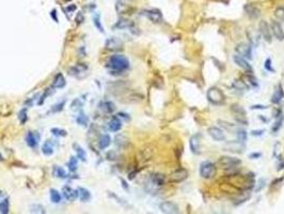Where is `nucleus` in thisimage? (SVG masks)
<instances>
[{"label":"nucleus","instance_id":"8","mask_svg":"<svg viewBox=\"0 0 284 214\" xmlns=\"http://www.w3.org/2000/svg\"><path fill=\"white\" fill-rule=\"evenodd\" d=\"M235 50H236L238 55L245 57L246 59H252V47L248 43H239Z\"/></svg>","mask_w":284,"mask_h":214},{"label":"nucleus","instance_id":"34","mask_svg":"<svg viewBox=\"0 0 284 214\" xmlns=\"http://www.w3.org/2000/svg\"><path fill=\"white\" fill-rule=\"evenodd\" d=\"M77 166H78V162H77V158L76 157H71L67 163V167H69V170L72 172L76 171L77 169Z\"/></svg>","mask_w":284,"mask_h":214},{"label":"nucleus","instance_id":"27","mask_svg":"<svg viewBox=\"0 0 284 214\" xmlns=\"http://www.w3.org/2000/svg\"><path fill=\"white\" fill-rule=\"evenodd\" d=\"M73 147H74V150H75V152H76L77 157H78L80 161H86L87 160V153H86V151L83 150V149L81 148V147L78 145V143H74Z\"/></svg>","mask_w":284,"mask_h":214},{"label":"nucleus","instance_id":"52","mask_svg":"<svg viewBox=\"0 0 284 214\" xmlns=\"http://www.w3.org/2000/svg\"><path fill=\"white\" fill-rule=\"evenodd\" d=\"M262 156V153L260 152H253L251 154H249V157L252 158V160H256V158H260Z\"/></svg>","mask_w":284,"mask_h":214},{"label":"nucleus","instance_id":"50","mask_svg":"<svg viewBox=\"0 0 284 214\" xmlns=\"http://www.w3.org/2000/svg\"><path fill=\"white\" fill-rule=\"evenodd\" d=\"M284 168V158L282 156H279L278 158V170H282Z\"/></svg>","mask_w":284,"mask_h":214},{"label":"nucleus","instance_id":"39","mask_svg":"<svg viewBox=\"0 0 284 214\" xmlns=\"http://www.w3.org/2000/svg\"><path fill=\"white\" fill-rule=\"evenodd\" d=\"M250 197H251V194H250L249 192H247V193L244 194V196H242V197H239L238 199H236V200H235V203H234V204H235V206H239L240 203H244L245 201H247L248 199L250 198Z\"/></svg>","mask_w":284,"mask_h":214},{"label":"nucleus","instance_id":"49","mask_svg":"<svg viewBox=\"0 0 284 214\" xmlns=\"http://www.w3.org/2000/svg\"><path fill=\"white\" fill-rule=\"evenodd\" d=\"M76 21L78 24H81L85 21V16H83V14L81 13V12H79V13L76 15Z\"/></svg>","mask_w":284,"mask_h":214},{"label":"nucleus","instance_id":"47","mask_svg":"<svg viewBox=\"0 0 284 214\" xmlns=\"http://www.w3.org/2000/svg\"><path fill=\"white\" fill-rule=\"evenodd\" d=\"M18 118H19V120H20L21 123H25V122L27 121V112H26V109H21L20 112H19Z\"/></svg>","mask_w":284,"mask_h":214},{"label":"nucleus","instance_id":"18","mask_svg":"<svg viewBox=\"0 0 284 214\" xmlns=\"http://www.w3.org/2000/svg\"><path fill=\"white\" fill-rule=\"evenodd\" d=\"M122 46H123V42H122L119 38H110V39H108L106 41V47H107L108 49H111V50L119 49V48H121Z\"/></svg>","mask_w":284,"mask_h":214},{"label":"nucleus","instance_id":"14","mask_svg":"<svg viewBox=\"0 0 284 214\" xmlns=\"http://www.w3.org/2000/svg\"><path fill=\"white\" fill-rule=\"evenodd\" d=\"M245 13L249 16L250 18H257L259 16H261V9L259 7H256L254 3H248L245 6L244 8Z\"/></svg>","mask_w":284,"mask_h":214},{"label":"nucleus","instance_id":"19","mask_svg":"<svg viewBox=\"0 0 284 214\" xmlns=\"http://www.w3.org/2000/svg\"><path fill=\"white\" fill-rule=\"evenodd\" d=\"M69 74L72 76H75V77H82V75H85V73L87 72V66H74L72 68H69Z\"/></svg>","mask_w":284,"mask_h":214},{"label":"nucleus","instance_id":"48","mask_svg":"<svg viewBox=\"0 0 284 214\" xmlns=\"http://www.w3.org/2000/svg\"><path fill=\"white\" fill-rule=\"evenodd\" d=\"M264 66H265V69L267 70V71L273 72V64H271V59H270V58H267V59L265 60V64H264Z\"/></svg>","mask_w":284,"mask_h":214},{"label":"nucleus","instance_id":"33","mask_svg":"<svg viewBox=\"0 0 284 214\" xmlns=\"http://www.w3.org/2000/svg\"><path fill=\"white\" fill-rule=\"evenodd\" d=\"M236 134H237V141H239V143H246L247 138H248L247 132L245 131V130L239 129V130L237 131Z\"/></svg>","mask_w":284,"mask_h":214},{"label":"nucleus","instance_id":"40","mask_svg":"<svg viewBox=\"0 0 284 214\" xmlns=\"http://www.w3.org/2000/svg\"><path fill=\"white\" fill-rule=\"evenodd\" d=\"M275 16L278 18L279 20L283 21L284 23V8L283 7H280V8H277L275 11Z\"/></svg>","mask_w":284,"mask_h":214},{"label":"nucleus","instance_id":"3","mask_svg":"<svg viewBox=\"0 0 284 214\" xmlns=\"http://www.w3.org/2000/svg\"><path fill=\"white\" fill-rule=\"evenodd\" d=\"M199 172L203 179H211L216 175V165L211 161H204L200 165Z\"/></svg>","mask_w":284,"mask_h":214},{"label":"nucleus","instance_id":"37","mask_svg":"<svg viewBox=\"0 0 284 214\" xmlns=\"http://www.w3.org/2000/svg\"><path fill=\"white\" fill-rule=\"evenodd\" d=\"M0 213H9V199H4L0 203Z\"/></svg>","mask_w":284,"mask_h":214},{"label":"nucleus","instance_id":"16","mask_svg":"<svg viewBox=\"0 0 284 214\" xmlns=\"http://www.w3.org/2000/svg\"><path fill=\"white\" fill-rule=\"evenodd\" d=\"M62 194H63L64 198L69 201H73L79 197V191L73 189L69 186H64L63 189H62Z\"/></svg>","mask_w":284,"mask_h":214},{"label":"nucleus","instance_id":"15","mask_svg":"<svg viewBox=\"0 0 284 214\" xmlns=\"http://www.w3.org/2000/svg\"><path fill=\"white\" fill-rule=\"evenodd\" d=\"M40 141V135L37 132H28L26 135V143L27 145L32 149H35Z\"/></svg>","mask_w":284,"mask_h":214},{"label":"nucleus","instance_id":"5","mask_svg":"<svg viewBox=\"0 0 284 214\" xmlns=\"http://www.w3.org/2000/svg\"><path fill=\"white\" fill-rule=\"evenodd\" d=\"M189 148L194 155H199L201 153V134H194L190 137Z\"/></svg>","mask_w":284,"mask_h":214},{"label":"nucleus","instance_id":"2","mask_svg":"<svg viewBox=\"0 0 284 214\" xmlns=\"http://www.w3.org/2000/svg\"><path fill=\"white\" fill-rule=\"evenodd\" d=\"M206 98L213 105H222L225 101L223 92L217 87L209 88L207 93H206Z\"/></svg>","mask_w":284,"mask_h":214},{"label":"nucleus","instance_id":"32","mask_svg":"<svg viewBox=\"0 0 284 214\" xmlns=\"http://www.w3.org/2000/svg\"><path fill=\"white\" fill-rule=\"evenodd\" d=\"M49 193H50V199H51V201L54 203H59L61 201V195H60V193L57 189H51Z\"/></svg>","mask_w":284,"mask_h":214},{"label":"nucleus","instance_id":"25","mask_svg":"<svg viewBox=\"0 0 284 214\" xmlns=\"http://www.w3.org/2000/svg\"><path fill=\"white\" fill-rule=\"evenodd\" d=\"M42 152H43V154H45V155H47V156L51 155L52 153H54V146H52L51 141L47 140V141H45V143H43V146H42Z\"/></svg>","mask_w":284,"mask_h":214},{"label":"nucleus","instance_id":"38","mask_svg":"<svg viewBox=\"0 0 284 214\" xmlns=\"http://www.w3.org/2000/svg\"><path fill=\"white\" fill-rule=\"evenodd\" d=\"M232 87L234 88V89H236V90H238V91H245L247 89V87H246V85H245L242 81H240V80H234L233 81V84H232Z\"/></svg>","mask_w":284,"mask_h":214},{"label":"nucleus","instance_id":"11","mask_svg":"<svg viewBox=\"0 0 284 214\" xmlns=\"http://www.w3.org/2000/svg\"><path fill=\"white\" fill-rule=\"evenodd\" d=\"M233 60H234L235 64H236L238 68L245 70V71H247V72H252V66L248 62V60L245 58V57L240 56V55H238V54H235L234 56H233Z\"/></svg>","mask_w":284,"mask_h":214},{"label":"nucleus","instance_id":"55","mask_svg":"<svg viewBox=\"0 0 284 214\" xmlns=\"http://www.w3.org/2000/svg\"><path fill=\"white\" fill-rule=\"evenodd\" d=\"M121 182H122V185H123V187H124V189H126V191H128V189H129V187H128V185L126 184V182H125L123 179L121 180Z\"/></svg>","mask_w":284,"mask_h":214},{"label":"nucleus","instance_id":"23","mask_svg":"<svg viewBox=\"0 0 284 214\" xmlns=\"http://www.w3.org/2000/svg\"><path fill=\"white\" fill-rule=\"evenodd\" d=\"M227 149L229 151H234V152H242L245 149V143H239V141H233L229 143L227 145Z\"/></svg>","mask_w":284,"mask_h":214},{"label":"nucleus","instance_id":"54","mask_svg":"<svg viewBox=\"0 0 284 214\" xmlns=\"http://www.w3.org/2000/svg\"><path fill=\"white\" fill-rule=\"evenodd\" d=\"M50 15L52 16V18L55 20V21H58V20H57V16H56V10H52L51 11V13H50Z\"/></svg>","mask_w":284,"mask_h":214},{"label":"nucleus","instance_id":"13","mask_svg":"<svg viewBox=\"0 0 284 214\" xmlns=\"http://www.w3.org/2000/svg\"><path fill=\"white\" fill-rule=\"evenodd\" d=\"M208 135L216 141H223L225 140V135L223 133V131L221 129H219L217 126H211L207 130Z\"/></svg>","mask_w":284,"mask_h":214},{"label":"nucleus","instance_id":"24","mask_svg":"<svg viewBox=\"0 0 284 214\" xmlns=\"http://www.w3.org/2000/svg\"><path fill=\"white\" fill-rule=\"evenodd\" d=\"M111 143V137H110L108 134H105V135H102L98 139V148L100 150H104V149L108 148Z\"/></svg>","mask_w":284,"mask_h":214},{"label":"nucleus","instance_id":"36","mask_svg":"<svg viewBox=\"0 0 284 214\" xmlns=\"http://www.w3.org/2000/svg\"><path fill=\"white\" fill-rule=\"evenodd\" d=\"M93 23H94L95 27L97 28L100 32H104V27L102 26V23H100V17L98 14H95V15L93 16Z\"/></svg>","mask_w":284,"mask_h":214},{"label":"nucleus","instance_id":"44","mask_svg":"<svg viewBox=\"0 0 284 214\" xmlns=\"http://www.w3.org/2000/svg\"><path fill=\"white\" fill-rule=\"evenodd\" d=\"M81 107H82V103H81V101L79 100V98H76V100H74L73 102H72V104H71V108L73 110H79Z\"/></svg>","mask_w":284,"mask_h":214},{"label":"nucleus","instance_id":"28","mask_svg":"<svg viewBox=\"0 0 284 214\" xmlns=\"http://www.w3.org/2000/svg\"><path fill=\"white\" fill-rule=\"evenodd\" d=\"M65 84L66 83H65V78H64V76L62 75L61 73L57 74L56 77H55V79H54V86L55 87L61 89L65 86Z\"/></svg>","mask_w":284,"mask_h":214},{"label":"nucleus","instance_id":"30","mask_svg":"<svg viewBox=\"0 0 284 214\" xmlns=\"http://www.w3.org/2000/svg\"><path fill=\"white\" fill-rule=\"evenodd\" d=\"M76 122L79 124L80 126H88L89 124V118L87 116L86 114H83V112H81V114H79L78 116L76 117Z\"/></svg>","mask_w":284,"mask_h":214},{"label":"nucleus","instance_id":"10","mask_svg":"<svg viewBox=\"0 0 284 214\" xmlns=\"http://www.w3.org/2000/svg\"><path fill=\"white\" fill-rule=\"evenodd\" d=\"M143 14L154 24H160L162 21V14L159 10L156 9H151V10H145Z\"/></svg>","mask_w":284,"mask_h":214},{"label":"nucleus","instance_id":"53","mask_svg":"<svg viewBox=\"0 0 284 214\" xmlns=\"http://www.w3.org/2000/svg\"><path fill=\"white\" fill-rule=\"evenodd\" d=\"M267 106L265 105H253L251 106V109H266Z\"/></svg>","mask_w":284,"mask_h":214},{"label":"nucleus","instance_id":"45","mask_svg":"<svg viewBox=\"0 0 284 214\" xmlns=\"http://www.w3.org/2000/svg\"><path fill=\"white\" fill-rule=\"evenodd\" d=\"M265 184H266V180L264 179V178H261V179L259 180V183H257V186L255 187V192H261L262 189L265 187Z\"/></svg>","mask_w":284,"mask_h":214},{"label":"nucleus","instance_id":"20","mask_svg":"<svg viewBox=\"0 0 284 214\" xmlns=\"http://www.w3.org/2000/svg\"><path fill=\"white\" fill-rule=\"evenodd\" d=\"M100 109L103 110L106 114H111L115 110V105L113 102L111 101H104V102H100Z\"/></svg>","mask_w":284,"mask_h":214},{"label":"nucleus","instance_id":"12","mask_svg":"<svg viewBox=\"0 0 284 214\" xmlns=\"http://www.w3.org/2000/svg\"><path fill=\"white\" fill-rule=\"evenodd\" d=\"M270 28H271V32H273V34L275 35V38L278 41H283L284 40V30H283L282 26L280 25V23H279L278 20L271 21Z\"/></svg>","mask_w":284,"mask_h":214},{"label":"nucleus","instance_id":"22","mask_svg":"<svg viewBox=\"0 0 284 214\" xmlns=\"http://www.w3.org/2000/svg\"><path fill=\"white\" fill-rule=\"evenodd\" d=\"M284 122V117H283V114L279 110L278 115L276 116V121H275V124L273 125V129H271V131H273V134H276L277 132L279 131V130L282 127V124Z\"/></svg>","mask_w":284,"mask_h":214},{"label":"nucleus","instance_id":"56","mask_svg":"<svg viewBox=\"0 0 284 214\" xmlns=\"http://www.w3.org/2000/svg\"><path fill=\"white\" fill-rule=\"evenodd\" d=\"M0 161H2V156L1 155H0Z\"/></svg>","mask_w":284,"mask_h":214},{"label":"nucleus","instance_id":"21","mask_svg":"<svg viewBox=\"0 0 284 214\" xmlns=\"http://www.w3.org/2000/svg\"><path fill=\"white\" fill-rule=\"evenodd\" d=\"M122 127V122L121 120H120V118L118 117H113L111 120H110L109 124H108V129H109V131L111 132H118L120 131Z\"/></svg>","mask_w":284,"mask_h":214},{"label":"nucleus","instance_id":"6","mask_svg":"<svg viewBox=\"0 0 284 214\" xmlns=\"http://www.w3.org/2000/svg\"><path fill=\"white\" fill-rule=\"evenodd\" d=\"M159 209L162 213L166 214H177L180 213V208L176 203L172 201H163L160 203Z\"/></svg>","mask_w":284,"mask_h":214},{"label":"nucleus","instance_id":"35","mask_svg":"<svg viewBox=\"0 0 284 214\" xmlns=\"http://www.w3.org/2000/svg\"><path fill=\"white\" fill-rule=\"evenodd\" d=\"M54 175H56V177H58V178H66L65 170H64L62 167H60V166H55Z\"/></svg>","mask_w":284,"mask_h":214},{"label":"nucleus","instance_id":"31","mask_svg":"<svg viewBox=\"0 0 284 214\" xmlns=\"http://www.w3.org/2000/svg\"><path fill=\"white\" fill-rule=\"evenodd\" d=\"M78 191H79V198H80L81 201H83V203H85V201L90 200L91 193L88 191V189H85V187H80Z\"/></svg>","mask_w":284,"mask_h":214},{"label":"nucleus","instance_id":"46","mask_svg":"<svg viewBox=\"0 0 284 214\" xmlns=\"http://www.w3.org/2000/svg\"><path fill=\"white\" fill-rule=\"evenodd\" d=\"M64 105H65V102H60V103H58V104H56L55 106H52V109H51V112H61L62 109H63V107H64Z\"/></svg>","mask_w":284,"mask_h":214},{"label":"nucleus","instance_id":"9","mask_svg":"<svg viewBox=\"0 0 284 214\" xmlns=\"http://www.w3.org/2000/svg\"><path fill=\"white\" fill-rule=\"evenodd\" d=\"M187 178H188V171L185 168H180V169L175 170L170 175V180L172 182H175V183L185 181Z\"/></svg>","mask_w":284,"mask_h":214},{"label":"nucleus","instance_id":"51","mask_svg":"<svg viewBox=\"0 0 284 214\" xmlns=\"http://www.w3.org/2000/svg\"><path fill=\"white\" fill-rule=\"evenodd\" d=\"M264 130H254V131L251 132V135L253 136H262L264 134Z\"/></svg>","mask_w":284,"mask_h":214},{"label":"nucleus","instance_id":"4","mask_svg":"<svg viewBox=\"0 0 284 214\" xmlns=\"http://www.w3.org/2000/svg\"><path fill=\"white\" fill-rule=\"evenodd\" d=\"M240 164H242V161L237 157H233V156H221L218 160V165L221 166L223 169L235 168Z\"/></svg>","mask_w":284,"mask_h":214},{"label":"nucleus","instance_id":"17","mask_svg":"<svg viewBox=\"0 0 284 214\" xmlns=\"http://www.w3.org/2000/svg\"><path fill=\"white\" fill-rule=\"evenodd\" d=\"M284 98V90L282 88V85H280L279 84L278 86H277V88L275 89V92H273V97H271V103L273 104H280L281 102H282Z\"/></svg>","mask_w":284,"mask_h":214},{"label":"nucleus","instance_id":"26","mask_svg":"<svg viewBox=\"0 0 284 214\" xmlns=\"http://www.w3.org/2000/svg\"><path fill=\"white\" fill-rule=\"evenodd\" d=\"M134 24L131 23V20H124V18H122V20H118L117 24L114 25V28H117V29H127V28H131V26H133Z\"/></svg>","mask_w":284,"mask_h":214},{"label":"nucleus","instance_id":"29","mask_svg":"<svg viewBox=\"0 0 284 214\" xmlns=\"http://www.w3.org/2000/svg\"><path fill=\"white\" fill-rule=\"evenodd\" d=\"M152 182H153L155 185H158V186H160V185H163L166 182V178L163 175L161 174H155L154 175H152Z\"/></svg>","mask_w":284,"mask_h":214},{"label":"nucleus","instance_id":"42","mask_svg":"<svg viewBox=\"0 0 284 214\" xmlns=\"http://www.w3.org/2000/svg\"><path fill=\"white\" fill-rule=\"evenodd\" d=\"M51 133L57 137H64V136H66V134H67L66 131H64V130H62V129H58V127L51 129Z\"/></svg>","mask_w":284,"mask_h":214},{"label":"nucleus","instance_id":"7","mask_svg":"<svg viewBox=\"0 0 284 214\" xmlns=\"http://www.w3.org/2000/svg\"><path fill=\"white\" fill-rule=\"evenodd\" d=\"M259 29L261 32L262 37L264 38V40L266 42L270 43L271 42V38H273V32H271V28L269 26V24L266 20H261L259 25Z\"/></svg>","mask_w":284,"mask_h":214},{"label":"nucleus","instance_id":"1","mask_svg":"<svg viewBox=\"0 0 284 214\" xmlns=\"http://www.w3.org/2000/svg\"><path fill=\"white\" fill-rule=\"evenodd\" d=\"M107 68L111 74H122L129 68V61L123 55H113L108 59Z\"/></svg>","mask_w":284,"mask_h":214},{"label":"nucleus","instance_id":"41","mask_svg":"<svg viewBox=\"0 0 284 214\" xmlns=\"http://www.w3.org/2000/svg\"><path fill=\"white\" fill-rule=\"evenodd\" d=\"M30 212H32V213H45V210L41 204H32V206H30Z\"/></svg>","mask_w":284,"mask_h":214},{"label":"nucleus","instance_id":"43","mask_svg":"<svg viewBox=\"0 0 284 214\" xmlns=\"http://www.w3.org/2000/svg\"><path fill=\"white\" fill-rule=\"evenodd\" d=\"M252 72H250L249 74L247 75V78H248V81H249L250 86H253V87H257L259 86V81H257V79L254 77L253 75H252Z\"/></svg>","mask_w":284,"mask_h":214}]
</instances>
